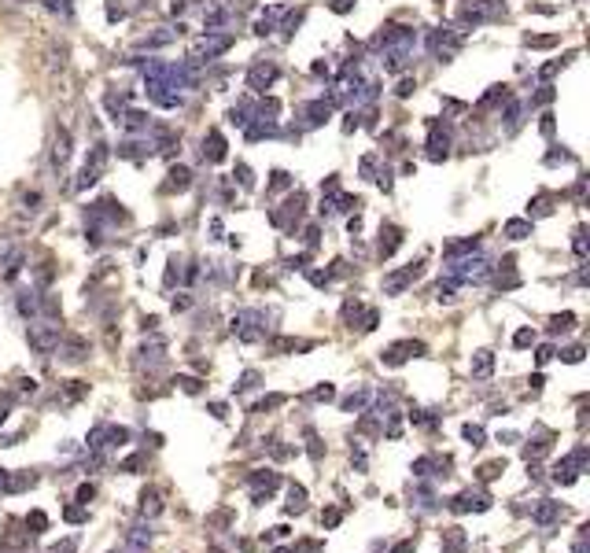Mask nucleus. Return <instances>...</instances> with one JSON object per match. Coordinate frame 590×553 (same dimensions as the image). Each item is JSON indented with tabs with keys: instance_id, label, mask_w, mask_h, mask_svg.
I'll list each match as a JSON object with an SVG mask.
<instances>
[{
	"instance_id": "obj_35",
	"label": "nucleus",
	"mask_w": 590,
	"mask_h": 553,
	"mask_svg": "<svg viewBox=\"0 0 590 553\" xmlns=\"http://www.w3.org/2000/svg\"><path fill=\"white\" fill-rule=\"evenodd\" d=\"M535 343V332L531 329H520L517 336H513V347H531Z\"/></svg>"
},
{
	"instance_id": "obj_59",
	"label": "nucleus",
	"mask_w": 590,
	"mask_h": 553,
	"mask_svg": "<svg viewBox=\"0 0 590 553\" xmlns=\"http://www.w3.org/2000/svg\"><path fill=\"white\" fill-rule=\"evenodd\" d=\"M210 553H222V549H210Z\"/></svg>"
},
{
	"instance_id": "obj_18",
	"label": "nucleus",
	"mask_w": 590,
	"mask_h": 553,
	"mask_svg": "<svg viewBox=\"0 0 590 553\" xmlns=\"http://www.w3.org/2000/svg\"><path fill=\"white\" fill-rule=\"evenodd\" d=\"M476 247H479V240H476V237L454 240V244H447V259H457V254H469V251H476Z\"/></svg>"
},
{
	"instance_id": "obj_11",
	"label": "nucleus",
	"mask_w": 590,
	"mask_h": 553,
	"mask_svg": "<svg viewBox=\"0 0 590 553\" xmlns=\"http://www.w3.org/2000/svg\"><path fill=\"white\" fill-rule=\"evenodd\" d=\"M159 513H163V498H159V491H156V487H144V491H141V517L151 520V517H159Z\"/></svg>"
},
{
	"instance_id": "obj_2",
	"label": "nucleus",
	"mask_w": 590,
	"mask_h": 553,
	"mask_svg": "<svg viewBox=\"0 0 590 553\" xmlns=\"http://www.w3.org/2000/svg\"><path fill=\"white\" fill-rule=\"evenodd\" d=\"M450 509L454 513H484V509H491V495L487 491H462V495H454L450 498Z\"/></svg>"
},
{
	"instance_id": "obj_40",
	"label": "nucleus",
	"mask_w": 590,
	"mask_h": 553,
	"mask_svg": "<svg viewBox=\"0 0 590 553\" xmlns=\"http://www.w3.org/2000/svg\"><path fill=\"white\" fill-rule=\"evenodd\" d=\"M307 443H310V446H307L310 458H314V461H321V454H325V450H321V439H317L314 432H307Z\"/></svg>"
},
{
	"instance_id": "obj_45",
	"label": "nucleus",
	"mask_w": 590,
	"mask_h": 553,
	"mask_svg": "<svg viewBox=\"0 0 590 553\" xmlns=\"http://www.w3.org/2000/svg\"><path fill=\"white\" fill-rule=\"evenodd\" d=\"M26 524H30V527H37V531H45V527H49V517H45V513H30V517H26Z\"/></svg>"
},
{
	"instance_id": "obj_33",
	"label": "nucleus",
	"mask_w": 590,
	"mask_h": 553,
	"mask_svg": "<svg viewBox=\"0 0 590 553\" xmlns=\"http://www.w3.org/2000/svg\"><path fill=\"white\" fill-rule=\"evenodd\" d=\"M273 406H284V395H270V398H262L251 413H266V410H273Z\"/></svg>"
},
{
	"instance_id": "obj_14",
	"label": "nucleus",
	"mask_w": 590,
	"mask_h": 553,
	"mask_svg": "<svg viewBox=\"0 0 590 553\" xmlns=\"http://www.w3.org/2000/svg\"><path fill=\"white\" fill-rule=\"evenodd\" d=\"M248 81H251V89H266V85L277 81V67H273V63H270V67H266V63H258V67L248 74Z\"/></svg>"
},
{
	"instance_id": "obj_49",
	"label": "nucleus",
	"mask_w": 590,
	"mask_h": 553,
	"mask_svg": "<svg viewBox=\"0 0 590 553\" xmlns=\"http://www.w3.org/2000/svg\"><path fill=\"white\" fill-rule=\"evenodd\" d=\"M340 517H343L340 509H329V513L321 517V524H325V527H336V524H340Z\"/></svg>"
},
{
	"instance_id": "obj_28",
	"label": "nucleus",
	"mask_w": 590,
	"mask_h": 553,
	"mask_svg": "<svg viewBox=\"0 0 590 553\" xmlns=\"http://www.w3.org/2000/svg\"><path fill=\"white\" fill-rule=\"evenodd\" d=\"M365 402H369V395H365V391H358V395H347V398H343V410H347V413H358V410L365 406Z\"/></svg>"
},
{
	"instance_id": "obj_52",
	"label": "nucleus",
	"mask_w": 590,
	"mask_h": 553,
	"mask_svg": "<svg viewBox=\"0 0 590 553\" xmlns=\"http://www.w3.org/2000/svg\"><path fill=\"white\" fill-rule=\"evenodd\" d=\"M554 358V347H539V354H535V361H539V366H546V361H550Z\"/></svg>"
},
{
	"instance_id": "obj_10",
	"label": "nucleus",
	"mask_w": 590,
	"mask_h": 553,
	"mask_svg": "<svg viewBox=\"0 0 590 553\" xmlns=\"http://www.w3.org/2000/svg\"><path fill=\"white\" fill-rule=\"evenodd\" d=\"M469 373H472L476 380H487V376L494 373V351H476L472 361H469Z\"/></svg>"
},
{
	"instance_id": "obj_37",
	"label": "nucleus",
	"mask_w": 590,
	"mask_h": 553,
	"mask_svg": "<svg viewBox=\"0 0 590 553\" xmlns=\"http://www.w3.org/2000/svg\"><path fill=\"white\" fill-rule=\"evenodd\" d=\"M93 495H96V487H93V483H81V487H78V505H89Z\"/></svg>"
},
{
	"instance_id": "obj_31",
	"label": "nucleus",
	"mask_w": 590,
	"mask_h": 553,
	"mask_svg": "<svg viewBox=\"0 0 590 553\" xmlns=\"http://www.w3.org/2000/svg\"><path fill=\"white\" fill-rule=\"evenodd\" d=\"M435 299H439V303H454L457 299V295H454V281H439V288H435Z\"/></svg>"
},
{
	"instance_id": "obj_36",
	"label": "nucleus",
	"mask_w": 590,
	"mask_h": 553,
	"mask_svg": "<svg viewBox=\"0 0 590 553\" xmlns=\"http://www.w3.org/2000/svg\"><path fill=\"white\" fill-rule=\"evenodd\" d=\"M561 358L568 361V366H576V361H583V347H579V343H576V347H564Z\"/></svg>"
},
{
	"instance_id": "obj_46",
	"label": "nucleus",
	"mask_w": 590,
	"mask_h": 553,
	"mask_svg": "<svg viewBox=\"0 0 590 553\" xmlns=\"http://www.w3.org/2000/svg\"><path fill=\"white\" fill-rule=\"evenodd\" d=\"M255 384H258V373H244V376H240V384H236V391H248Z\"/></svg>"
},
{
	"instance_id": "obj_51",
	"label": "nucleus",
	"mask_w": 590,
	"mask_h": 553,
	"mask_svg": "<svg viewBox=\"0 0 590 553\" xmlns=\"http://www.w3.org/2000/svg\"><path fill=\"white\" fill-rule=\"evenodd\" d=\"M314 398H321V402H325V398H336V388H332V384H325V388L314 391Z\"/></svg>"
},
{
	"instance_id": "obj_56",
	"label": "nucleus",
	"mask_w": 590,
	"mask_h": 553,
	"mask_svg": "<svg viewBox=\"0 0 590 553\" xmlns=\"http://www.w3.org/2000/svg\"><path fill=\"white\" fill-rule=\"evenodd\" d=\"M347 8H351V0H332V11H340V15H343Z\"/></svg>"
},
{
	"instance_id": "obj_39",
	"label": "nucleus",
	"mask_w": 590,
	"mask_h": 553,
	"mask_svg": "<svg viewBox=\"0 0 590 553\" xmlns=\"http://www.w3.org/2000/svg\"><path fill=\"white\" fill-rule=\"evenodd\" d=\"M178 384L188 391V395H200L203 388H200V380H195V376H178Z\"/></svg>"
},
{
	"instance_id": "obj_12",
	"label": "nucleus",
	"mask_w": 590,
	"mask_h": 553,
	"mask_svg": "<svg viewBox=\"0 0 590 553\" xmlns=\"http://www.w3.org/2000/svg\"><path fill=\"white\" fill-rule=\"evenodd\" d=\"M498 11V4H491V0H476V4H469L465 11H462V19H465V23H484V19H491Z\"/></svg>"
},
{
	"instance_id": "obj_26",
	"label": "nucleus",
	"mask_w": 590,
	"mask_h": 553,
	"mask_svg": "<svg viewBox=\"0 0 590 553\" xmlns=\"http://www.w3.org/2000/svg\"><path fill=\"white\" fill-rule=\"evenodd\" d=\"M170 41H173V30H166V33H151V37L141 41V48H159V45H170Z\"/></svg>"
},
{
	"instance_id": "obj_3",
	"label": "nucleus",
	"mask_w": 590,
	"mask_h": 553,
	"mask_svg": "<svg viewBox=\"0 0 590 553\" xmlns=\"http://www.w3.org/2000/svg\"><path fill=\"white\" fill-rule=\"evenodd\" d=\"M248 483H251V491H255V495H251V498H255V505H262V502H266V498L277 491V487H280V476L266 469V472H251V476H248Z\"/></svg>"
},
{
	"instance_id": "obj_38",
	"label": "nucleus",
	"mask_w": 590,
	"mask_h": 553,
	"mask_svg": "<svg viewBox=\"0 0 590 553\" xmlns=\"http://www.w3.org/2000/svg\"><path fill=\"white\" fill-rule=\"evenodd\" d=\"M170 177H173V181H170V188H181V192L188 188V170H173Z\"/></svg>"
},
{
	"instance_id": "obj_48",
	"label": "nucleus",
	"mask_w": 590,
	"mask_h": 553,
	"mask_svg": "<svg viewBox=\"0 0 590 553\" xmlns=\"http://www.w3.org/2000/svg\"><path fill=\"white\" fill-rule=\"evenodd\" d=\"M292 553H321V542H310V539H307V542H295Z\"/></svg>"
},
{
	"instance_id": "obj_17",
	"label": "nucleus",
	"mask_w": 590,
	"mask_h": 553,
	"mask_svg": "<svg viewBox=\"0 0 590 553\" xmlns=\"http://www.w3.org/2000/svg\"><path fill=\"white\" fill-rule=\"evenodd\" d=\"M288 498H292V502L284 505V513H288V517H292V513H302V509H307V487L292 483V487H288Z\"/></svg>"
},
{
	"instance_id": "obj_15",
	"label": "nucleus",
	"mask_w": 590,
	"mask_h": 553,
	"mask_svg": "<svg viewBox=\"0 0 590 553\" xmlns=\"http://www.w3.org/2000/svg\"><path fill=\"white\" fill-rule=\"evenodd\" d=\"M469 539H465V531L462 527H447L443 531V553H465Z\"/></svg>"
},
{
	"instance_id": "obj_58",
	"label": "nucleus",
	"mask_w": 590,
	"mask_h": 553,
	"mask_svg": "<svg viewBox=\"0 0 590 553\" xmlns=\"http://www.w3.org/2000/svg\"><path fill=\"white\" fill-rule=\"evenodd\" d=\"M4 417H8V402H4V406H0V424H4Z\"/></svg>"
},
{
	"instance_id": "obj_23",
	"label": "nucleus",
	"mask_w": 590,
	"mask_h": 553,
	"mask_svg": "<svg viewBox=\"0 0 590 553\" xmlns=\"http://www.w3.org/2000/svg\"><path fill=\"white\" fill-rule=\"evenodd\" d=\"M462 435H465V443H469V446H484V439H487V432L479 428V424H465Z\"/></svg>"
},
{
	"instance_id": "obj_44",
	"label": "nucleus",
	"mask_w": 590,
	"mask_h": 553,
	"mask_svg": "<svg viewBox=\"0 0 590 553\" xmlns=\"http://www.w3.org/2000/svg\"><path fill=\"white\" fill-rule=\"evenodd\" d=\"M406 67V52H391V59H387V71H402Z\"/></svg>"
},
{
	"instance_id": "obj_50",
	"label": "nucleus",
	"mask_w": 590,
	"mask_h": 553,
	"mask_svg": "<svg viewBox=\"0 0 590 553\" xmlns=\"http://www.w3.org/2000/svg\"><path fill=\"white\" fill-rule=\"evenodd\" d=\"M225 148H222V137H210V159H222Z\"/></svg>"
},
{
	"instance_id": "obj_16",
	"label": "nucleus",
	"mask_w": 590,
	"mask_h": 553,
	"mask_svg": "<svg viewBox=\"0 0 590 553\" xmlns=\"http://www.w3.org/2000/svg\"><path fill=\"white\" fill-rule=\"evenodd\" d=\"M67 159H71V133L59 130L56 133V148H52V166H63Z\"/></svg>"
},
{
	"instance_id": "obj_13",
	"label": "nucleus",
	"mask_w": 590,
	"mask_h": 553,
	"mask_svg": "<svg viewBox=\"0 0 590 553\" xmlns=\"http://www.w3.org/2000/svg\"><path fill=\"white\" fill-rule=\"evenodd\" d=\"M229 45H233V37H203V41H200V48H195V56H207V59H214V56L229 52Z\"/></svg>"
},
{
	"instance_id": "obj_21",
	"label": "nucleus",
	"mask_w": 590,
	"mask_h": 553,
	"mask_svg": "<svg viewBox=\"0 0 590 553\" xmlns=\"http://www.w3.org/2000/svg\"><path fill=\"white\" fill-rule=\"evenodd\" d=\"M395 247H399V229H395V225H387V229L380 232V254L387 259V254L395 251Z\"/></svg>"
},
{
	"instance_id": "obj_43",
	"label": "nucleus",
	"mask_w": 590,
	"mask_h": 553,
	"mask_svg": "<svg viewBox=\"0 0 590 553\" xmlns=\"http://www.w3.org/2000/svg\"><path fill=\"white\" fill-rule=\"evenodd\" d=\"M63 517H67L71 524H81V520H85V509H81V505H67V513H63Z\"/></svg>"
},
{
	"instance_id": "obj_22",
	"label": "nucleus",
	"mask_w": 590,
	"mask_h": 553,
	"mask_svg": "<svg viewBox=\"0 0 590 553\" xmlns=\"http://www.w3.org/2000/svg\"><path fill=\"white\" fill-rule=\"evenodd\" d=\"M502 472H506V461H487L484 469L476 472V480H479V483H491V480H498Z\"/></svg>"
},
{
	"instance_id": "obj_19",
	"label": "nucleus",
	"mask_w": 590,
	"mask_h": 553,
	"mask_svg": "<svg viewBox=\"0 0 590 553\" xmlns=\"http://www.w3.org/2000/svg\"><path fill=\"white\" fill-rule=\"evenodd\" d=\"M506 237H509V240H524V237H531V222H524V218L506 222Z\"/></svg>"
},
{
	"instance_id": "obj_20",
	"label": "nucleus",
	"mask_w": 590,
	"mask_h": 553,
	"mask_svg": "<svg viewBox=\"0 0 590 553\" xmlns=\"http://www.w3.org/2000/svg\"><path fill=\"white\" fill-rule=\"evenodd\" d=\"M37 483V476L34 472H19V476H8V483H4V491H26V487H34Z\"/></svg>"
},
{
	"instance_id": "obj_55",
	"label": "nucleus",
	"mask_w": 590,
	"mask_h": 553,
	"mask_svg": "<svg viewBox=\"0 0 590 553\" xmlns=\"http://www.w3.org/2000/svg\"><path fill=\"white\" fill-rule=\"evenodd\" d=\"M192 306V299H188V295H181V299H173V310H188Z\"/></svg>"
},
{
	"instance_id": "obj_32",
	"label": "nucleus",
	"mask_w": 590,
	"mask_h": 553,
	"mask_svg": "<svg viewBox=\"0 0 590 553\" xmlns=\"http://www.w3.org/2000/svg\"><path fill=\"white\" fill-rule=\"evenodd\" d=\"M557 37L554 33H542V37H528V48H554Z\"/></svg>"
},
{
	"instance_id": "obj_42",
	"label": "nucleus",
	"mask_w": 590,
	"mask_h": 553,
	"mask_svg": "<svg viewBox=\"0 0 590 553\" xmlns=\"http://www.w3.org/2000/svg\"><path fill=\"white\" fill-rule=\"evenodd\" d=\"M572 251L579 254V259H583V254H586V232H583V229H576V240H572Z\"/></svg>"
},
{
	"instance_id": "obj_9",
	"label": "nucleus",
	"mask_w": 590,
	"mask_h": 553,
	"mask_svg": "<svg viewBox=\"0 0 590 553\" xmlns=\"http://www.w3.org/2000/svg\"><path fill=\"white\" fill-rule=\"evenodd\" d=\"M148 546H151V527L137 524V527L126 531V553H144Z\"/></svg>"
},
{
	"instance_id": "obj_25",
	"label": "nucleus",
	"mask_w": 590,
	"mask_h": 553,
	"mask_svg": "<svg viewBox=\"0 0 590 553\" xmlns=\"http://www.w3.org/2000/svg\"><path fill=\"white\" fill-rule=\"evenodd\" d=\"M572 325H576V314H557L554 321H550V332L557 336V332H568Z\"/></svg>"
},
{
	"instance_id": "obj_47",
	"label": "nucleus",
	"mask_w": 590,
	"mask_h": 553,
	"mask_svg": "<svg viewBox=\"0 0 590 553\" xmlns=\"http://www.w3.org/2000/svg\"><path fill=\"white\" fill-rule=\"evenodd\" d=\"M126 125H129V130H144V125H148V118H144L141 111H133V115L126 118Z\"/></svg>"
},
{
	"instance_id": "obj_27",
	"label": "nucleus",
	"mask_w": 590,
	"mask_h": 553,
	"mask_svg": "<svg viewBox=\"0 0 590 553\" xmlns=\"http://www.w3.org/2000/svg\"><path fill=\"white\" fill-rule=\"evenodd\" d=\"M554 480L568 487V483H576V480H579V472H576V469H568V465L561 461V465H557V469H554Z\"/></svg>"
},
{
	"instance_id": "obj_1",
	"label": "nucleus",
	"mask_w": 590,
	"mask_h": 553,
	"mask_svg": "<svg viewBox=\"0 0 590 553\" xmlns=\"http://www.w3.org/2000/svg\"><path fill=\"white\" fill-rule=\"evenodd\" d=\"M26 339H30V347H34L37 354H52V351L59 347V325H49V321L30 325Z\"/></svg>"
},
{
	"instance_id": "obj_57",
	"label": "nucleus",
	"mask_w": 590,
	"mask_h": 553,
	"mask_svg": "<svg viewBox=\"0 0 590 553\" xmlns=\"http://www.w3.org/2000/svg\"><path fill=\"white\" fill-rule=\"evenodd\" d=\"M561 71V63H550V67H542V78H554Z\"/></svg>"
},
{
	"instance_id": "obj_54",
	"label": "nucleus",
	"mask_w": 590,
	"mask_h": 553,
	"mask_svg": "<svg viewBox=\"0 0 590 553\" xmlns=\"http://www.w3.org/2000/svg\"><path fill=\"white\" fill-rule=\"evenodd\" d=\"M391 553H413V539H406V542H399L395 549H391Z\"/></svg>"
},
{
	"instance_id": "obj_6",
	"label": "nucleus",
	"mask_w": 590,
	"mask_h": 553,
	"mask_svg": "<svg viewBox=\"0 0 590 553\" xmlns=\"http://www.w3.org/2000/svg\"><path fill=\"white\" fill-rule=\"evenodd\" d=\"M410 354H424V347H421V343H413V339H402V343H391L380 358H384V366H402Z\"/></svg>"
},
{
	"instance_id": "obj_41",
	"label": "nucleus",
	"mask_w": 590,
	"mask_h": 553,
	"mask_svg": "<svg viewBox=\"0 0 590 553\" xmlns=\"http://www.w3.org/2000/svg\"><path fill=\"white\" fill-rule=\"evenodd\" d=\"M141 465H144V454H133V458H126V461H122V472H137Z\"/></svg>"
},
{
	"instance_id": "obj_34",
	"label": "nucleus",
	"mask_w": 590,
	"mask_h": 553,
	"mask_svg": "<svg viewBox=\"0 0 590 553\" xmlns=\"http://www.w3.org/2000/svg\"><path fill=\"white\" fill-rule=\"evenodd\" d=\"M19 310H23L26 317H30V314H37V299H34L30 291H23V295H19Z\"/></svg>"
},
{
	"instance_id": "obj_5",
	"label": "nucleus",
	"mask_w": 590,
	"mask_h": 553,
	"mask_svg": "<svg viewBox=\"0 0 590 553\" xmlns=\"http://www.w3.org/2000/svg\"><path fill=\"white\" fill-rule=\"evenodd\" d=\"M417 273H421V266L413 262V266H406V269H399V273H387L384 276V291L387 295H399V291H406L413 281H417Z\"/></svg>"
},
{
	"instance_id": "obj_30",
	"label": "nucleus",
	"mask_w": 590,
	"mask_h": 553,
	"mask_svg": "<svg viewBox=\"0 0 590 553\" xmlns=\"http://www.w3.org/2000/svg\"><path fill=\"white\" fill-rule=\"evenodd\" d=\"M546 450H550V443H546V439H535V443H528V446H524V458H542Z\"/></svg>"
},
{
	"instance_id": "obj_24",
	"label": "nucleus",
	"mask_w": 590,
	"mask_h": 553,
	"mask_svg": "<svg viewBox=\"0 0 590 553\" xmlns=\"http://www.w3.org/2000/svg\"><path fill=\"white\" fill-rule=\"evenodd\" d=\"M141 366H159L163 361V343H151V347H141Z\"/></svg>"
},
{
	"instance_id": "obj_53",
	"label": "nucleus",
	"mask_w": 590,
	"mask_h": 553,
	"mask_svg": "<svg viewBox=\"0 0 590 553\" xmlns=\"http://www.w3.org/2000/svg\"><path fill=\"white\" fill-rule=\"evenodd\" d=\"M413 89H417V85H413V81H410V78H406V81H402V85H399V96H410V93H413Z\"/></svg>"
},
{
	"instance_id": "obj_7",
	"label": "nucleus",
	"mask_w": 590,
	"mask_h": 553,
	"mask_svg": "<svg viewBox=\"0 0 590 553\" xmlns=\"http://www.w3.org/2000/svg\"><path fill=\"white\" fill-rule=\"evenodd\" d=\"M531 520H535L539 527H554V524L561 520V502H550V498L535 502V505H531Z\"/></svg>"
},
{
	"instance_id": "obj_29",
	"label": "nucleus",
	"mask_w": 590,
	"mask_h": 553,
	"mask_svg": "<svg viewBox=\"0 0 590 553\" xmlns=\"http://www.w3.org/2000/svg\"><path fill=\"white\" fill-rule=\"evenodd\" d=\"M432 469H435V458H428V454L413 461V476H421V480H424V476H432Z\"/></svg>"
},
{
	"instance_id": "obj_8",
	"label": "nucleus",
	"mask_w": 590,
	"mask_h": 553,
	"mask_svg": "<svg viewBox=\"0 0 590 553\" xmlns=\"http://www.w3.org/2000/svg\"><path fill=\"white\" fill-rule=\"evenodd\" d=\"M56 351H59V358L67 361V366H81V361L89 358V347H85V339H78V336L63 339V343H59Z\"/></svg>"
},
{
	"instance_id": "obj_4",
	"label": "nucleus",
	"mask_w": 590,
	"mask_h": 553,
	"mask_svg": "<svg viewBox=\"0 0 590 553\" xmlns=\"http://www.w3.org/2000/svg\"><path fill=\"white\" fill-rule=\"evenodd\" d=\"M487 276V262L484 259H465L450 266V281H484Z\"/></svg>"
}]
</instances>
